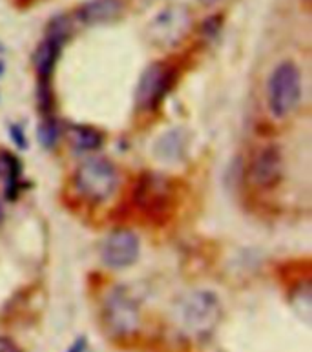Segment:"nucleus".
I'll list each match as a JSON object with an SVG mask.
<instances>
[{
    "mask_svg": "<svg viewBox=\"0 0 312 352\" xmlns=\"http://www.w3.org/2000/svg\"><path fill=\"white\" fill-rule=\"evenodd\" d=\"M75 188L91 203H102L115 194L119 186V172L106 157H90L80 164L74 177Z\"/></svg>",
    "mask_w": 312,
    "mask_h": 352,
    "instance_id": "3",
    "label": "nucleus"
},
{
    "mask_svg": "<svg viewBox=\"0 0 312 352\" xmlns=\"http://www.w3.org/2000/svg\"><path fill=\"white\" fill-rule=\"evenodd\" d=\"M181 329L194 338H208L223 316L221 303L210 290H194L179 301L175 310Z\"/></svg>",
    "mask_w": 312,
    "mask_h": 352,
    "instance_id": "1",
    "label": "nucleus"
},
{
    "mask_svg": "<svg viewBox=\"0 0 312 352\" xmlns=\"http://www.w3.org/2000/svg\"><path fill=\"white\" fill-rule=\"evenodd\" d=\"M60 50H63V44L49 37H46L38 44L33 53V68L37 72L38 80H49L53 69L57 66L58 57H60Z\"/></svg>",
    "mask_w": 312,
    "mask_h": 352,
    "instance_id": "11",
    "label": "nucleus"
},
{
    "mask_svg": "<svg viewBox=\"0 0 312 352\" xmlns=\"http://www.w3.org/2000/svg\"><path fill=\"white\" fill-rule=\"evenodd\" d=\"M2 74H4V64L0 63V75H2Z\"/></svg>",
    "mask_w": 312,
    "mask_h": 352,
    "instance_id": "23",
    "label": "nucleus"
},
{
    "mask_svg": "<svg viewBox=\"0 0 312 352\" xmlns=\"http://www.w3.org/2000/svg\"><path fill=\"white\" fill-rule=\"evenodd\" d=\"M139 307L124 289L111 290L104 301V323L115 336H128L139 329Z\"/></svg>",
    "mask_w": 312,
    "mask_h": 352,
    "instance_id": "5",
    "label": "nucleus"
},
{
    "mask_svg": "<svg viewBox=\"0 0 312 352\" xmlns=\"http://www.w3.org/2000/svg\"><path fill=\"white\" fill-rule=\"evenodd\" d=\"M219 28H221V19H219V16H210V19H207V22L203 24V33H205L207 37H216L217 32H219Z\"/></svg>",
    "mask_w": 312,
    "mask_h": 352,
    "instance_id": "19",
    "label": "nucleus"
},
{
    "mask_svg": "<svg viewBox=\"0 0 312 352\" xmlns=\"http://www.w3.org/2000/svg\"><path fill=\"white\" fill-rule=\"evenodd\" d=\"M124 4L121 0H88L77 11V19L86 26L113 22L121 16Z\"/></svg>",
    "mask_w": 312,
    "mask_h": 352,
    "instance_id": "10",
    "label": "nucleus"
},
{
    "mask_svg": "<svg viewBox=\"0 0 312 352\" xmlns=\"http://www.w3.org/2000/svg\"><path fill=\"white\" fill-rule=\"evenodd\" d=\"M201 2L205 6H216V4H219V2H223V0H201Z\"/></svg>",
    "mask_w": 312,
    "mask_h": 352,
    "instance_id": "22",
    "label": "nucleus"
},
{
    "mask_svg": "<svg viewBox=\"0 0 312 352\" xmlns=\"http://www.w3.org/2000/svg\"><path fill=\"white\" fill-rule=\"evenodd\" d=\"M68 139L69 144L77 152H96L102 146V141H104V137L97 128L82 126V124H71L68 128Z\"/></svg>",
    "mask_w": 312,
    "mask_h": 352,
    "instance_id": "13",
    "label": "nucleus"
},
{
    "mask_svg": "<svg viewBox=\"0 0 312 352\" xmlns=\"http://www.w3.org/2000/svg\"><path fill=\"white\" fill-rule=\"evenodd\" d=\"M0 219H2V205H0Z\"/></svg>",
    "mask_w": 312,
    "mask_h": 352,
    "instance_id": "24",
    "label": "nucleus"
},
{
    "mask_svg": "<svg viewBox=\"0 0 312 352\" xmlns=\"http://www.w3.org/2000/svg\"><path fill=\"white\" fill-rule=\"evenodd\" d=\"M0 352H22V351L16 347L15 342H11L10 338L0 336Z\"/></svg>",
    "mask_w": 312,
    "mask_h": 352,
    "instance_id": "21",
    "label": "nucleus"
},
{
    "mask_svg": "<svg viewBox=\"0 0 312 352\" xmlns=\"http://www.w3.org/2000/svg\"><path fill=\"white\" fill-rule=\"evenodd\" d=\"M192 28L190 11L181 6H172L161 11L150 24V37L157 46L172 47L188 35Z\"/></svg>",
    "mask_w": 312,
    "mask_h": 352,
    "instance_id": "6",
    "label": "nucleus"
},
{
    "mask_svg": "<svg viewBox=\"0 0 312 352\" xmlns=\"http://www.w3.org/2000/svg\"><path fill=\"white\" fill-rule=\"evenodd\" d=\"M58 139H60V124H58L55 119L48 117V119L38 126V142H41L46 150H53V148L57 146Z\"/></svg>",
    "mask_w": 312,
    "mask_h": 352,
    "instance_id": "15",
    "label": "nucleus"
},
{
    "mask_svg": "<svg viewBox=\"0 0 312 352\" xmlns=\"http://www.w3.org/2000/svg\"><path fill=\"white\" fill-rule=\"evenodd\" d=\"M71 35V22H69L68 16H55L52 22L48 24V32H46V37L53 38V41H58L60 44H64Z\"/></svg>",
    "mask_w": 312,
    "mask_h": 352,
    "instance_id": "16",
    "label": "nucleus"
},
{
    "mask_svg": "<svg viewBox=\"0 0 312 352\" xmlns=\"http://www.w3.org/2000/svg\"><path fill=\"white\" fill-rule=\"evenodd\" d=\"M68 352H88V342H86V338H77V340L69 345Z\"/></svg>",
    "mask_w": 312,
    "mask_h": 352,
    "instance_id": "20",
    "label": "nucleus"
},
{
    "mask_svg": "<svg viewBox=\"0 0 312 352\" xmlns=\"http://www.w3.org/2000/svg\"><path fill=\"white\" fill-rule=\"evenodd\" d=\"M183 150H185V137L181 130H172V132L164 133L155 144V153L163 161H177Z\"/></svg>",
    "mask_w": 312,
    "mask_h": 352,
    "instance_id": "14",
    "label": "nucleus"
},
{
    "mask_svg": "<svg viewBox=\"0 0 312 352\" xmlns=\"http://www.w3.org/2000/svg\"><path fill=\"white\" fill-rule=\"evenodd\" d=\"M302 97V72L291 60L278 64L267 85V104L276 119H285L296 110Z\"/></svg>",
    "mask_w": 312,
    "mask_h": 352,
    "instance_id": "2",
    "label": "nucleus"
},
{
    "mask_svg": "<svg viewBox=\"0 0 312 352\" xmlns=\"http://www.w3.org/2000/svg\"><path fill=\"white\" fill-rule=\"evenodd\" d=\"M139 250H141L139 237L132 230L119 228L108 234L102 241L101 259L106 267L121 270V268L132 267L137 261Z\"/></svg>",
    "mask_w": 312,
    "mask_h": 352,
    "instance_id": "7",
    "label": "nucleus"
},
{
    "mask_svg": "<svg viewBox=\"0 0 312 352\" xmlns=\"http://www.w3.org/2000/svg\"><path fill=\"white\" fill-rule=\"evenodd\" d=\"M21 172L22 164L16 155L11 152H0V179L5 184L8 199H15L21 192Z\"/></svg>",
    "mask_w": 312,
    "mask_h": 352,
    "instance_id": "12",
    "label": "nucleus"
},
{
    "mask_svg": "<svg viewBox=\"0 0 312 352\" xmlns=\"http://www.w3.org/2000/svg\"><path fill=\"white\" fill-rule=\"evenodd\" d=\"M38 106L44 113H49L53 106V97H52V88H49V80H41L38 82Z\"/></svg>",
    "mask_w": 312,
    "mask_h": 352,
    "instance_id": "17",
    "label": "nucleus"
},
{
    "mask_svg": "<svg viewBox=\"0 0 312 352\" xmlns=\"http://www.w3.org/2000/svg\"><path fill=\"white\" fill-rule=\"evenodd\" d=\"M10 135H11V139H13V142L16 144V148H21V150H26L27 139H26V133H24V128H22L21 124H11Z\"/></svg>",
    "mask_w": 312,
    "mask_h": 352,
    "instance_id": "18",
    "label": "nucleus"
},
{
    "mask_svg": "<svg viewBox=\"0 0 312 352\" xmlns=\"http://www.w3.org/2000/svg\"><path fill=\"white\" fill-rule=\"evenodd\" d=\"M135 203L150 216H159L170 208V184L157 174H144L135 184Z\"/></svg>",
    "mask_w": 312,
    "mask_h": 352,
    "instance_id": "8",
    "label": "nucleus"
},
{
    "mask_svg": "<svg viewBox=\"0 0 312 352\" xmlns=\"http://www.w3.org/2000/svg\"><path fill=\"white\" fill-rule=\"evenodd\" d=\"M177 72L172 66L155 63L144 69L135 89V102L141 110H154L174 88Z\"/></svg>",
    "mask_w": 312,
    "mask_h": 352,
    "instance_id": "4",
    "label": "nucleus"
},
{
    "mask_svg": "<svg viewBox=\"0 0 312 352\" xmlns=\"http://www.w3.org/2000/svg\"><path fill=\"white\" fill-rule=\"evenodd\" d=\"M281 174H283V155H281L280 146L269 144L261 148L250 168L252 183L263 190H270L280 183Z\"/></svg>",
    "mask_w": 312,
    "mask_h": 352,
    "instance_id": "9",
    "label": "nucleus"
}]
</instances>
